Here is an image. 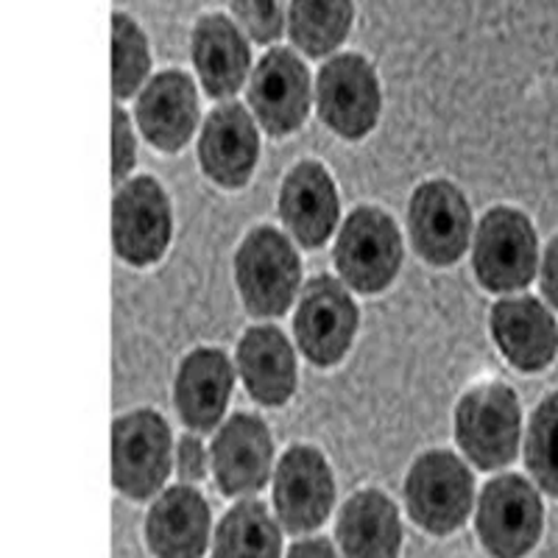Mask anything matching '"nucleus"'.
<instances>
[{
  "instance_id": "15",
  "label": "nucleus",
  "mask_w": 558,
  "mask_h": 558,
  "mask_svg": "<svg viewBox=\"0 0 558 558\" xmlns=\"http://www.w3.org/2000/svg\"><path fill=\"white\" fill-rule=\"evenodd\" d=\"M248 104L254 118L274 137L296 132L311 109V76L302 59L288 48L268 51L252 73Z\"/></svg>"
},
{
  "instance_id": "2",
  "label": "nucleus",
  "mask_w": 558,
  "mask_h": 558,
  "mask_svg": "<svg viewBox=\"0 0 558 558\" xmlns=\"http://www.w3.org/2000/svg\"><path fill=\"white\" fill-rule=\"evenodd\" d=\"M545 531L539 486L522 475H497L483 486L475 506V533L492 558H525Z\"/></svg>"
},
{
  "instance_id": "26",
  "label": "nucleus",
  "mask_w": 558,
  "mask_h": 558,
  "mask_svg": "<svg viewBox=\"0 0 558 558\" xmlns=\"http://www.w3.org/2000/svg\"><path fill=\"white\" fill-rule=\"evenodd\" d=\"M525 466L533 483L558 500V391L533 411L525 436Z\"/></svg>"
},
{
  "instance_id": "23",
  "label": "nucleus",
  "mask_w": 558,
  "mask_h": 558,
  "mask_svg": "<svg viewBox=\"0 0 558 558\" xmlns=\"http://www.w3.org/2000/svg\"><path fill=\"white\" fill-rule=\"evenodd\" d=\"M238 368L260 405H286L296 391V355L277 327H254L241 338Z\"/></svg>"
},
{
  "instance_id": "32",
  "label": "nucleus",
  "mask_w": 558,
  "mask_h": 558,
  "mask_svg": "<svg viewBox=\"0 0 558 558\" xmlns=\"http://www.w3.org/2000/svg\"><path fill=\"white\" fill-rule=\"evenodd\" d=\"M542 293L558 311V238H553L542 260Z\"/></svg>"
},
{
  "instance_id": "6",
  "label": "nucleus",
  "mask_w": 558,
  "mask_h": 558,
  "mask_svg": "<svg viewBox=\"0 0 558 558\" xmlns=\"http://www.w3.org/2000/svg\"><path fill=\"white\" fill-rule=\"evenodd\" d=\"M271 506L293 536L318 531L336 508V477L322 450L296 445L279 458L271 477Z\"/></svg>"
},
{
  "instance_id": "9",
  "label": "nucleus",
  "mask_w": 558,
  "mask_h": 558,
  "mask_svg": "<svg viewBox=\"0 0 558 558\" xmlns=\"http://www.w3.org/2000/svg\"><path fill=\"white\" fill-rule=\"evenodd\" d=\"M408 229L418 257H425L430 266H452L470 246V202L447 179H430L413 191Z\"/></svg>"
},
{
  "instance_id": "31",
  "label": "nucleus",
  "mask_w": 558,
  "mask_h": 558,
  "mask_svg": "<svg viewBox=\"0 0 558 558\" xmlns=\"http://www.w3.org/2000/svg\"><path fill=\"white\" fill-rule=\"evenodd\" d=\"M286 558H343L341 550L324 536H305V539L293 542L286 550Z\"/></svg>"
},
{
  "instance_id": "28",
  "label": "nucleus",
  "mask_w": 558,
  "mask_h": 558,
  "mask_svg": "<svg viewBox=\"0 0 558 558\" xmlns=\"http://www.w3.org/2000/svg\"><path fill=\"white\" fill-rule=\"evenodd\" d=\"M232 12L254 43H277L288 28L286 0H232Z\"/></svg>"
},
{
  "instance_id": "24",
  "label": "nucleus",
  "mask_w": 558,
  "mask_h": 558,
  "mask_svg": "<svg viewBox=\"0 0 558 558\" xmlns=\"http://www.w3.org/2000/svg\"><path fill=\"white\" fill-rule=\"evenodd\" d=\"M282 533L286 527L266 502L243 497L216 525L209 558H286Z\"/></svg>"
},
{
  "instance_id": "27",
  "label": "nucleus",
  "mask_w": 558,
  "mask_h": 558,
  "mask_svg": "<svg viewBox=\"0 0 558 558\" xmlns=\"http://www.w3.org/2000/svg\"><path fill=\"white\" fill-rule=\"evenodd\" d=\"M151 57H148L146 34L140 32L126 14L112 17V93L114 98L134 96L148 76Z\"/></svg>"
},
{
  "instance_id": "16",
  "label": "nucleus",
  "mask_w": 558,
  "mask_h": 558,
  "mask_svg": "<svg viewBox=\"0 0 558 558\" xmlns=\"http://www.w3.org/2000/svg\"><path fill=\"white\" fill-rule=\"evenodd\" d=\"M260 154V137L252 114L241 104H218L204 121L198 140V162L221 187H243L252 179Z\"/></svg>"
},
{
  "instance_id": "13",
  "label": "nucleus",
  "mask_w": 558,
  "mask_h": 558,
  "mask_svg": "<svg viewBox=\"0 0 558 558\" xmlns=\"http://www.w3.org/2000/svg\"><path fill=\"white\" fill-rule=\"evenodd\" d=\"M213 477L223 497H254L274 477V441L266 422L254 413H235L209 445Z\"/></svg>"
},
{
  "instance_id": "5",
  "label": "nucleus",
  "mask_w": 558,
  "mask_h": 558,
  "mask_svg": "<svg viewBox=\"0 0 558 558\" xmlns=\"http://www.w3.org/2000/svg\"><path fill=\"white\" fill-rule=\"evenodd\" d=\"M173 438L166 418L134 411L112 425V483L129 500H151L173 470Z\"/></svg>"
},
{
  "instance_id": "8",
  "label": "nucleus",
  "mask_w": 558,
  "mask_h": 558,
  "mask_svg": "<svg viewBox=\"0 0 558 558\" xmlns=\"http://www.w3.org/2000/svg\"><path fill=\"white\" fill-rule=\"evenodd\" d=\"M402 263L400 229L388 213L357 207L343 221L336 243V268L349 288L377 293L391 286Z\"/></svg>"
},
{
  "instance_id": "10",
  "label": "nucleus",
  "mask_w": 558,
  "mask_h": 558,
  "mask_svg": "<svg viewBox=\"0 0 558 558\" xmlns=\"http://www.w3.org/2000/svg\"><path fill=\"white\" fill-rule=\"evenodd\" d=\"M357 330V307L338 279L313 277L299 296L293 316V336L299 349L316 366H336L343 361Z\"/></svg>"
},
{
  "instance_id": "11",
  "label": "nucleus",
  "mask_w": 558,
  "mask_h": 558,
  "mask_svg": "<svg viewBox=\"0 0 558 558\" xmlns=\"http://www.w3.org/2000/svg\"><path fill=\"white\" fill-rule=\"evenodd\" d=\"M316 107L322 121L343 140L366 137L380 118L375 68L357 53L330 59L318 73Z\"/></svg>"
},
{
  "instance_id": "4",
  "label": "nucleus",
  "mask_w": 558,
  "mask_h": 558,
  "mask_svg": "<svg viewBox=\"0 0 558 558\" xmlns=\"http://www.w3.org/2000/svg\"><path fill=\"white\" fill-rule=\"evenodd\" d=\"M235 279L252 316L274 318L291 307L302 282L296 248L274 227H257L235 254Z\"/></svg>"
},
{
  "instance_id": "30",
  "label": "nucleus",
  "mask_w": 558,
  "mask_h": 558,
  "mask_svg": "<svg viewBox=\"0 0 558 558\" xmlns=\"http://www.w3.org/2000/svg\"><path fill=\"white\" fill-rule=\"evenodd\" d=\"M137 159V146L129 126V114L121 107L112 109V182H121L134 168Z\"/></svg>"
},
{
  "instance_id": "3",
  "label": "nucleus",
  "mask_w": 558,
  "mask_h": 558,
  "mask_svg": "<svg viewBox=\"0 0 558 558\" xmlns=\"http://www.w3.org/2000/svg\"><path fill=\"white\" fill-rule=\"evenodd\" d=\"M522 411L506 383H481L456 408V441L477 470H502L520 452Z\"/></svg>"
},
{
  "instance_id": "21",
  "label": "nucleus",
  "mask_w": 558,
  "mask_h": 558,
  "mask_svg": "<svg viewBox=\"0 0 558 558\" xmlns=\"http://www.w3.org/2000/svg\"><path fill=\"white\" fill-rule=\"evenodd\" d=\"M137 123L151 146L162 151L182 148L198 123V93L193 78L182 70L154 76L137 98Z\"/></svg>"
},
{
  "instance_id": "18",
  "label": "nucleus",
  "mask_w": 558,
  "mask_h": 558,
  "mask_svg": "<svg viewBox=\"0 0 558 558\" xmlns=\"http://www.w3.org/2000/svg\"><path fill=\"white\" fill-rule=\"evenodd\" d=\"M400 508L380 488H361L338 511L336 545L343 558H400Z\"/></svg>"
},
{
  "instance_id": "19",
  "label": "nucleus",
  "mask_w": 558,
  "mask_h": 558,
  "mask_svg": "<svg viewBox=\"0 0 558 558\" xmlns=\"http://www.w3.org/2000/svg\"><path fill=\"white\" fill-rule=\"evenodd\" d=\"M492 336L520 372H542L558 352L556 318L533 296L500 299L492 311Z\"/></svg>"
},
{
  "instance_id": "25",
  "label": "nucleus",
  "mask_w": 558,
  "mask_h": 558,
  "mask_svg": "<svg viewBox=\"0 0 558 558\" xmlns=\"http://www.w3.org/2000/svg\"><path fill=\"white\" fill-rule=\"evenodd\" d=\"M352 17V0H291L288 32L302 53L327 57L347 39Z\"/></svg>"
},
{
  "instance_id": "22",
  "label": "nucleus",
  "mask_w": 558,
  "mask_h": 558,
  "mask_svg": "<svg viewBox=\"0 0 558 558\" xmlns=\"http://www.w3.org/2000/svg\"><path fill=\"white\" fill-rule=\"evenodd\" d=\"M193 64L209 98H232L248 76L246 37L223 14H207L193 28Z\"/></svg>"
},
{
  "instance_id": "1",
  "label": "nucleus",
  "mask_w": 558,
  "mask_h": 558,
  "mask_svg": "<svg viewBox=\"0 0 558 558\" xmlns=\"http://www.w3.org/2000/svg\"><path fill=\"white\" fill-rule=\"evenodd\" d=\"M405 511L430 536H450L475 514V477L450 450H430L411 463L402 486Z\"/></svg>"
},
{
  "instance_id": "17",
  "label": "nucleus",
  "mask_w": 558,
  "mask_h": 558,
  "mask_svg": "<svg viewBox=\"0 0 558 558\" xmlns=\"http://www.w3.org/2000/svg\"><path fill=\"white\" fill-rule=\"evenodd\" d=\"M341 202L327 168L313 159L293 166L279 191V216L288 232L305 248H318L332 235Z\"/></svg>"
},
{
  "instance_id": "7",
  "label": "nucleus",
  "mask_w": 558,
  "mask_h": 558,
  "mask_svg": "<svg viewBox=\"0 0 558 558\" xmlns=\"http://www.w3.org/2000/svg\"><path fill=\"white\" fill-rule=\"evenodd\" d=\"M539 243L533 223L514 207H495L483 216L472 246L475 277L486 291H520L536 277Z\"/></svg>"
},
{
  "instance_id": "14",
  "label": "nucleus",
  "mask_w": 558,
  "mask_h": 558,
  "mask_svg": "<svg viewBox=\"0 0 558 558\" xmlns=\"http://www.w3.org/2000/svg\"><path fill=\"white\" fill-rule=\"evenodd\" d=\"M143 531L154 558H204L216 527L202 492L193 483H179L154 497Z\"/></svg>"
},
{
  "instance_id": "29",
  "label": "nucleus",
  "mask_w": 558,
  "mask_h": 558,
  "mask_svg": "<svg viewBox=\"0 0 558 558\" xmlns=\"http://www.w3.org/2000/svg\"><path fill=\"white\" fill-rule=\"evenodd\" d=\"M173 466H177V475L182 477V483H198L213 470V458H209V450L204 447L202 438L191 433V436L179 438Z\"/></svg>"
},
{
  "instance_id": "12",
  "label": "nucleus",
  "mask_w": 558,
  "mask_h": 558,
  "mask_svg": "<svg viewBox=\"0 0 558 558\" xmlns=\"http://www.w3.org/2000/svg\"><path fill=\"white\" fill-rule=\"evenodd\" d=\"M171 204L162 184L137 177L118 191L112 202L114 252L132 266H148L166 254L171 243Z\"/></svg>"
},
{
  "instance_id": "20",
  "label": "nucleus",
  "mask_w": 558,
  "mask_h": 558,
  "mask_svg": "<svg viewBox=\"0 0 558 558\" xmlns=\"http://www.w3.org/2000/svg\"><path fill=\"white\" fill-rule=\"evenodd\" d=\"M232 386H235V372L221 349H196L179 366L173 383V405L191 430L207 433L223 418Z\"/></svg>"
}]
</instances>
